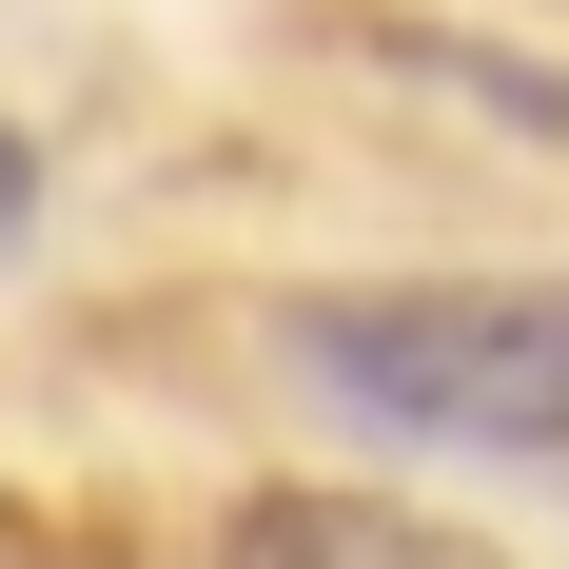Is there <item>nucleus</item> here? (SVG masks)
<instances>
[{"instance_id":"f257e3e1","label":"nucleus","mask_w":569,"mask_h":569,"mask_svg":"<svg viewBox=\"0 0 569 569\" xmlns=\"http://www.w3.org/2000/svg\"><path fill=\"white\" fill-rule=\"evenodd\" d=\"M295 373L393 452H569V276L295 295Z\"/></svg>"},{"instance_id":"f03ea898","label":"nucleus","mask_w":569,"mask_h":569,"mask_svg":"<svg viewBox=\"0 0 569 569\" xmlns=\"http://www.w3.org/2000/svg\"><path fill=\"white\" fill-rule=\"evenodd\" d=\"M217 569H511V550H471L452 511H393V491H256Z\"/></svg>"},{"instance_id":"7ed1b4c3","label":"nucleus","mask_w":569,"mask_h":569,"mask_svg":"<svg viewBox=\"0 0 569 569\" xmlns=\"http://www.w3.org/2000/svg\"><path fill=\"white\" fill-rule=\"evenodd\" d=\"M40 236V138H0V256Z\"/></svg>"}]
</instances>
